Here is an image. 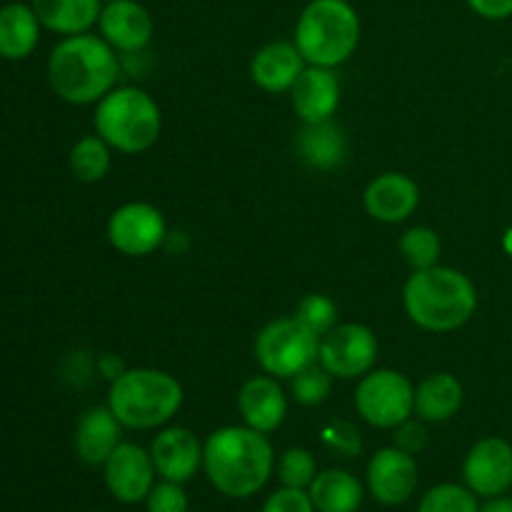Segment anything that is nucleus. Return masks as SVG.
<instances>
[{"label":"nucleus","mask_w":512,"mask_h":512,"mask_svg":"<svg viewBox=\"0 0 512 512\" xmlns=\"http://www.w3.org/2000/svg\"><path fill=\"white\" fill-rule=\"evenodd\" d=\"M123 425L115 418L113 410L90 408L80 415L78 428H75V453L90 468H98L110 458L115 448L123 443Z\"/></svg>","instance_id":"nucleus-20"},{"label":"nucleus","mask_w":512,"mask_h":512,"mask_svg":"<svg viewBox=\"0 0 512 512\" xmlns=\"http://www.w3.org/2000/svg\"><path fill=\"white\" fill-rule=\"evenodd\" d=\"M95 133L125 155L145 153L160 138V108L145 90L113 88L95 103Z\"/></svg>","instance_id":"nucleus-6"},{"label":"nucleus","mask_w":512,"mask_h":512,"mask_svg":"<svg viewBox=\"0 0 512 512\" xmlns=\"http://www.w3.org/2000/svg\"><path fill=\"white\" fill-rule=\"evenodd\" d=\"M155 470L150 450L135 443H120L103 463V478L110 495L118 503H143L155 485Z\"/></svg>","instance_id":"nucleus-11"},{"label":"nucleus","mask_w":512,"mask_h":512,"mask_svg":"<svg viewBox=\"0 0 512 512\" xmlns=\"http://www.w3.org/2000/svg\"><path fill=\"white\" fill-rule=\"evenodd\" d=\"M360 15L348 0H310L295 23L300 55L308 65L338 68L360 45Z\"/></svg>","instance_id":"nucleus-5"},{"label":"nucleus","mask_w":512,"mask_h":512,"mask_svg":"<svg viewBox=\"0 0 512 512\" xmlns=\"http://www.w3.org/2000/svg\"><path fill=\"white\" fill-rule=\"evenodd\" d=\"M125 370H128V368H125V365L120 363L118 358H113V355H105V358L100 360V373H103L105 378L110 380V383H113V380L118 378L120 373H125Z\"/></svg>","instance_id":"nucleus-37"},{"label":"nucleus","mask_w":512,"mask_h":512,"mask_svg":"<svg viewBox=\"0 0 512 512\" xmlns=\"http://www.w3.org/2000/svg\"><path fill=\"white\" fill-rule=\"evenodd\" d=\"M238 410L248 428L268 435L283 425L285 415H288V398H285L278 378L268 373L255 375L240 388Z\"/></svg>","instance_id":"nucleus-18"},{"label":"nucleus","mask_w":512,"mask_h":512,"mask_svg":"<svg viewBox=\"0 0 512 512\" xmlns=\"http://www.w3.org/2000/svg\"><path fill=\"white\" fill-rule=\"evenodd\" d=\"M150 458L163 480L188 483L198 468H203V443L188 428H165L150 445Z\"/></svg>","instance_id":"nucleus-15"},{"label":"nucleus","mask_w":512,"mask_h":512,"mask_svg":"<svg viewBox=\"0 0 512 512\" xmlns=\"http://www.w3.org/2000/svg\"><path fill=\"white\" fill-rule=\"evenodd\" d=\"M295 318L305 325L308 330H313L318 338H323L325 333L338 325V305L328 298V295H305L300 300L298 310H295Z\"/></svg>","instance_id":"nucleus-31"},{"label":"nucleus","mask_w":512,"mask_h":512,"mask_svg":"<svg viewBox=\"0 0 512 512\" xmlns=\"http://www.w3.org/2000/svg\"><path fill=\"white\" fill-rule=\"evenodd\" d=\"M418 488V463L415 455L405 453L398 445L383 448L368 463V490L380 505L395 508L413 498Z\"/></svg>","instance_id":"nucleus-13"},{"label":"nucleus","mask_w":512,"mask_h":512,"mask_svg":"<svg viewBox=\"0 0 512 512\" xmlns=\"http://www.w3.org/2000/svg\"><path fill=\"white\" fill-rule=\"evenodd\" d=\"M503 248H505V253H508L512 258V225L508 230H505V235H503Z\"/></svg>","instance_id":"nucleus-39"},{"label":"nucleus","mask_w":512,"mask_h":512,"mask_svg":"<svg viewBox=\"0 0 512 512\" xmlns=\"http://www.w3.org/2000/svg\"><path fill=\"white\" fill-rule=\"evenodd\" d=\"M203 470L210 485L225 498H253L268 485L275 453L268 435L248 425H228L203 443Z\"/></svg>","instance_id":"nucleus-1"},{"label":"nucleus","mask_w":512,"mask_h":512,"mask_svg":"<svg viewBox=\"0 0 512 512\" xmlns=\"http://www.w3.org/2000/svg\"><path fill=\"white\" fill-rule=\"evenodd\" d=\"M295 113L303 123H323L333 120L335 110L340 105V80L333 68H320V65H305L300 78L290 88Z\"/></svg>","instance_id":"nucleus-17"},{"label":"nucleus","mask_w":512,"mask_h":512,"mask_svg":"<svg viewBox=\"0 0 512 512\" xmlns=\"http://www.w3.org/2000/svg\"><path fill=\"white\" fill-rule=\"evenodd\" d=\"M403 305L418 328L428 333H453L478 310V290L460 270L433 265L413 270L405 283Z\"/></svg>","instance_id":"nucleus-3"},{"label":"nucleus","mask_w":512,"mask_h":512,"mask_svg":"<svg viewBox=\"0 0 512 512\" xmlns=\"http://www.w3.org/2000/svg\"><path fill=\"white\" fill-rule=\"evenodd\" d=\"M318 475V463H315L313 453L305 448H290L280 455L278 460V478L283 488H298L308 490L310 483Z\"/></svg>","instance_id":"nucleus-30"},{"label":"nucleus","mask_w":512,"mask_h":512,"mask_svg":"<svg viewBox=\"0 0 512 512\" xmlns=\"http://www.w3.org/2000/svg\"><path fill=\"white\" fill-rule=\"evenodd\" d=\"M260 512H318L313 500H310L308 490L298 488H280L270 495L263 503Z\"/></svg>","instance_id":"nucleus-33"},{"label":"nucleus","mask_w":512,"mask_h":512,"mask_svg":"<svg viewBox=\"0 0 512 512\" xmlns=\"http://www.w3.org/2000/svg\"><path fill=\"white\" fill-rule=\"evenodd\" d=\"M68 163L80 183H98L110 170V145L98 133L85 135L70 148Z\"/></svg>","instance_id":"nucleus-26"},{"label":"nucleus","mask_w":512,"mask_h":512,"mask_svg":"<svg viewBox=\"0 0 512 512\" xmlns=\"http://www.w3.org/2000/svg\"><path fill=\"white\" fill-rule=\"evenodd\" d=\"M418 512H480V505L478 495L468 485L443 483L423 495Z\"/></svg>","instance_id":"nucleus-28"},{"label":"nucleus","mask_w":512,"mask_h":512,"mask_svg":"<svg viewBox=\"0 0 512 512\" xmlns=\"http://www.w3.org/2000/svg\"><path fill=\"white\" fill-rule=\"evenodd\" d=\"M103 3H108V0H103Z\"/></svg>","instance_id":"nucleus-41"},{"label":"nucleus","mask_w":512,"mask_h":512,"mask_svg":"<svg viewBox=\"0 0 512 512\" xmlns=\"http://www.w3.org/2000/svg\"><path fill=\"white\" fill-rule=\"evenodd\" d=\"M480 512H512V498H508V495L488 498V503L480 505Z\"/></svg>","instance_id":"nucleus-38"},{"label":"nucleus","mask_w":512,"mask_h":512,"mask_svg":"<svg viewBox=\"0 0 512 512\" xmlns=\"http://www.w3.org/2000/svg\"><path fill=\"white\" fill-rule=\"evenodd\" d=\"M325 443L333 450L343 453L345 458H353L360 453V433L350 423H333L325 430Z\"/></svg>","instance_id":"nucleus-34"},{"label":"nucleus","mask_w":512,"mask_h":512,"mask_svg":"<svg viewBox=\"0 0 512 512\" xmlns=\"http://www.w3.org/2000/svg\"><path fill=\"white\" fill-rule=\"evenodd\" d=\"M108 240L128 258H145L168 240L163 213L150 203L120 205L108 220Z\"/></svg>","instance_id":"nucleus-10"},{"label":"nucleus","mask_w":512,"mask_h":512,"mask_svg":"<svg viewBox=\"0 0 512 512\" xmlns=\"http://www.w3.org/2000/svg\"><path fill=\"white\" fill-rule=\"evenodd\" d=\"M463 405V383L450 373H433L415 388V413L425 423H445Z\"/></svg>","instance_id":"nucleus-24"},{"label":"nucleus","mask_w":512,"mask_h":512,"mask_svg":"<svg viewBox=\"0 0 512 512\" xmlns=\"http://www.w3.org/2000/svg\"><path fill=\"white\" fill-rule=\"evenodd\" d=\"M363 205L380 223H405L420 205V188L410 175L383 173L365 188Z\"/></svg>","instance_id":"nucleus-16"},{"label":"nucleus","mask_w":512,"mask_h":512,"mask_svg":"<svg viewBox=\"0 0 512 512\" xmlns=\"http://www.w3.org/2000/svg\"><path fill=\"white\" fill-rule=\"evenodd\" d=\"M318 512H358L363 505V483L348 470H323L308 488Z\"/></svg>","instance_id":"nucleus-25"},{"label":"nucleus","mask_w":512,"mask_h":512,"mask_svg":"<svg viewBox=\"0 0 512 512\" xmlns=\"http://www.w3.org/2000/svg\"><path fill=\"white\" fill-rule=\"evenodd\" d=\"M120 78L118 50L100 35H65L48 58V80L60 100L93 105L115 88Z\"/></svg>","instance_id":"nucleus-2"},{"label":"nucleus","mask_w":512,"mask_h":512,"mask_svg":"<svg viewBox=\"0 0 512 512\" xmlns=\"http://www.w3.org/2000/svg\"><path fill=\"white\" fill-rule=\"evenodd\" d=\"M320 338L298 318H280L265 325L255 340V360L273 378H293L318 363Z\"/></svg>","instance_id":"nucleus-7"},{"label":"nucleus","mask_w":512,"mask_h":512,"mask_svg":"<svg viewBox=\"0 0 512 512\" xmlns=\"http://www.w3.org/2000/svg\"><path fill=\"white\" fill-rule=\"evenodd\" d=\"M395 445L405 453L415 455L428 445V430L420 423H413V420H405L403 425L395 428Z\"/></svg>","instance_id":"nucleus-35"},{"label":"nucleus","mask_w":512,"mask_h":512,"mask_svg":"<svg viewBox=\"0 0 512 512\" xmlns=\"http://www.w3.org/2000/svg\"><path fill=\"white\" fill-rule=\"evenodd\" d=\"M183 385L165 370L133 368L110 383L108 408L123 428L153 430L178 415L183 405Z\"/></svg>","instance_id":"nucleus-4"},{"label":"nucleus","mask_w":512,"mask_h":512,"mask_svg":"<svg viewBox=\"0 0 512 512\" xmlns=\"http://www.w3.org/2000/svg\"><path fill=\"white\" fill-rule=\"evenodd\" d=\"M358 415L373 428L395 430L415 413V388L403 373L390 368L370 370L355 390Z\"/></svg>","instance_id":"nucleus-8"},{"label":"nucleus","mask_w":512,"mask_h":512,"mask_svg":"<svg viewBox=\"0 0 512 512\" xmlns=\"http://www.w3.org/2000/svg\"><path fill=\"white\" fill-rule=\"evenodd\" d=\"M90 512H100V510H90Z\"/></svg>","instance_id":"nucleus-40"},{"label":"nucleus","mask_w":512,"mask_h":512,"mask_svg":"<svg viewBox=\"0 0 512 512\" xmlns=\"http://www.w3.org/2000/svg\"><path fill=\"white\" fill-rule=\"evenodd\" d=\"M40 25L58 35L90 33L98 25L103 0H30Z\"/></svg>","instance_id":"nucleus-21"},{"label":"nucleus","mask_w":512,"mask_h":512,"mask_svg":"<svg viewBox=\"0 0 512 512\" xmlns=\"http://www.w3.org/2000/svg\"><path fill=\"white\" fill-rule=\"evenodd\" d=\"M305 58L300 55L298 45L288 40H275L263 45L250 60V78L258 88L268 93H285L295 85L300 73L305 70Z\"/></svg>","instance_id":"nucleus-19"},{"label":"nucleus","mask_w":512,"mask_h":512,"mask_svg":"<svg viewBox=\"0 0 512 512\" xmlns=\"http://www.w3.org/2000/svg\"><path fill=\"white\" fill-rule=\"evenodd\" d=\"M333 380L335 378L323 368V365L313 363L290 378V390H293V398L298 400L300 405L315 408V405H323L325 400H328L330 390H333Z\"/></svg>","instance_id":"nucleus-29"},{"label":"nucleus","mask_w":512,"mask_h":512,"mask_svg":"<svg viewBox=\"0 0 512 512\" xmlns=\"http://www.w3.org/2000/svg\"><path fill=\"white\" fill-rule=\"evenodd\" d=\"M100 38L108 40L118 53H143L153 40V18L138 0H108L98 18Z\"/></svg>","instance_id":"nucleus-14"},{"label":"nucleus","mask_w":512,"mask_h":512,"mask_svg":"<svg viewBox=\"0 0 512 512\" xmlns=\"http://www.w3.org/2000/svg\"><path fill=\"white\" fill-rule=\"evenodd\" d=\"M378 360V338L368 325L343 323L320 338L318 363L333 378L355 380L375 368Z\"/></svg>","instance_id":"nucleus-9"},{"label":"nucleus","mask_w":512,"mask_h":512,"mask_svg":"<svg viewBox=\"0 0 512 512\" xmlns=\"http://www.w3.org/2000/svg\"><path fill=\"white\" fill-rule=\"evenodd\" d=\"M40 20L33 5L8 3L0 8V58L25 60L40 40Z\"/></svg>","instance_id":"nucleus-22"},{"label":"nucleus","mask_w":512,"mask_h":512,"mask_svg":"<svg viewBox=\"0 0 512 512\" xmlns=\"http://www.w3.org/2000/svg\"><path fill=\"white\" fill-rule=\"evenodd\" d=\"M188 493L183 490V483L173 480H160L153 485V490L145 498L148 512H188Z\"/></svg>","instance_id":"nucleus-32"},{"label":"nucleus","mask_w":512,"mask_h":512,"mask_svg":"<svg viewBox=\"0 0 512 512\" xmlns=\"http://www.w3.org/2000/svg\"><path fill=\"white\" fill-rule=\"evenodd\" d=\"M440 250H443V243H440L438 233L433 228L415 225V228L405 230L400 235V253H403L405 263L413 270H425L438 265Z\"/></svg>","instance_id":"nucleus-27"},{"label":"nucleus","mask_w":512,"mask_h":512,"mask_svg":"<svg viewBox=\"0 0 512 512\" xmlns=\"http://www.w3.org/2000/svg\"><path fill=\"white\" fill-rule=\"evenodd\" d=\"M473 13L488 20H505L512 15V0H465Z\"/></svg>","instance_id":"nucleus-36"},{"label":"nucleus","mask_w":512,"mask_h":512,"mask_svg":"<svg viewBox=\"0 0 512 512\" xmlns=\"http://www.w3.org/2000/svg\"><path fill=\"white\" fill-rule=\"evenodd\" d=\"M300 158L315 170H333L345 163L348 155V140L340 125L333 120L323 123H305V128L298 135Z\"/></svg>","instance_id":"nucleus-23"},{"label":"nucleus","mask_w":512,"mask_h":512,"mask_svg":"<svg viewBox=\"0 0 512 512\" xmlns=\"http://www.w3.org/2000/svg\"><path fill=\"white\" fill-rule=\"evenodd\" d=\"M463 480L478 498H498L512 488V445L505 438H483L470 448Z\"/></svg>","instance_id":"nucleus-12"}]
</instances>
